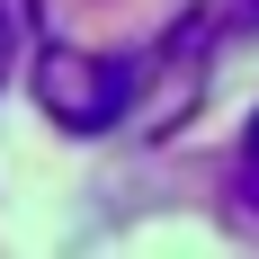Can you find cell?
<instances>
[{"mask_svg": "<svg viewBox=\"0 0 259 259\" xmlns=\"http://www.w3.org/2000/svg\"><path fill=\"white\" fill-rule=\"evenodd\" d=\"M241 197L259 206V125H250V143H241Z\"/></svg>", "mask_w": 259, "mask_h": 259, "instance_id": "cell-1", "label": "cell"}, {"mask_svg": "<svg viewBox=\"0 0 259 259\" xmlns=\"http://www.w3.org/2000/svg\"><path fill=\"white\" fill-rule=\"evenodd\" d=\"M0 45H9V36H0Z\"/></svg>", "mask_w": 259, "mask_h": 259, "instance_id": "cell-2", "label": "cell"}]
</instances>
